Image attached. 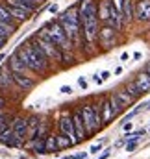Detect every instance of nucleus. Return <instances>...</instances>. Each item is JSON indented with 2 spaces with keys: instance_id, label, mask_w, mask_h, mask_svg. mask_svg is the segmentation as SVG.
I'll return each mask as SVG.
<instances>
[{
  "instance_id": "4468645a",
  "label": "nucleus",
  "mask_w": 150,
  "mask_h": 159,
  "mask_svg": "<svg viewBox=\"0 0 150 159\" xmlns=\"http://www.w3.org/2000/svg\"><path fill=\"white\" fill-rule=\"evenodd\" d=\"M137 19L139 20H150V0H143L137 6Z\"/></svg>"
},
{
  "instance_id": "f704fd0d",
  "label": "nucleus",
  "mask_w": 150,
  "mask_h": 159,
  "mask_svg": "<svg viewBox=\"0 0 150 159\" xmlns=\"http://www.w3.org/2000/svg\"><path fill=\"white\" fill-rule=\"evenodd\" d=\"M50 11H52V13H56V11H58V6H56V4H54V6H50Z\"/></svg>"
},
{
  "instance_id": "6e6552de",
  "label": "nucleus",
  "mask_w": 150,
  "mask_h": 159,
  "mask_svg": "<svg viewBox=\"0 0 150 159\" xmlns=\"http://www.w3.org/2000/svg\"><path fill=\"white\" fill-rule=\"evenodd\" d=\"M7 67H9V70H11V72H17V74H26V76H28V72H32V70H28V67L19 59V56H17V54H13V56L9 57Z\"/></svg>"
},
{
  "instance_id": "c85d7f7f",
  "label": "nucleus",
  "mask_w": 150,
  "mask_h": 159,
  "mask_svg": "<svg viewBox=\"0 0 150 159\" xmlns=\"http://www.w3.org/2000/svg\"><path fill=\"white\" fill-rule=\"evenodd\" d=\"M71 91H73L71 85H63V87H61V93H63V94H71Z\"/></svg>"
},
{
  "instance_id": "7ed1b4c3",
  "label": "nucleus",
  "mask_w": 150,
  "mask_h": 159,
  "mask_svg": "<svg viewBox=\"0 0 150 159\" xmlns=\"http://www.w3.org/2000/svg\"><path fill=\"white\" fill-rule=\"evenodd\" d=\"M39 35L50 39L58 48H59V50H61V52H67V50H71V46H73V43L69 41L67 35H65V32H63V28H61V24H59L58 20L46 24V26L39 32Z\"/></svg>"
},
{
  "instance_id": "7c9ffc66",
  "label": "nucleus",
  "mask_w": 150,
  "mask_h": 159,
  "mask_svg": "<svg viewBox=\"0 0 150 159\" xmlns=\"http://www.w3.org/2000/svg\"><path fill=\"white\" fill-rule=\"evenodd\" d=\"M100 148H102V144H100V143H98V144H93V146H91V152H93V154H96Z\"/></svg>"
},
{
  "instance_id": "72a5a7b5",
  "label": "nucleus",
  "mask_w": 150,
  "mask_h": 159,
  "mask_svg": "<svg viewBox=\"0 0 150 159\" xmlns=\"http://www.w3.org/2000/svg\"><path fill=\"white\" fill-rule=\"evenodd\" d=\"M145 74L150 78V63H147V67H145Z\"/></svg>"
},
{
  "instance_id": "f8f14e48",
  "label": "nucleus",
  "mask_w": 150,
  "mask_h": 159,
  "mask_svg": "<svg viewBox=\"0 0 150 159\" xmlns=\"http://www.w3.org/2000/svg\"><path fill=\"white\" fill-rule=\"evenodd\" d=\"M134 85L137 87V91L143 94V93H148L150 91V78L145 74V72H141L139 76H137V80L134 81Z\"/></svg>"
},
{
  "instance_id": "bb28decb",
  "label": "nucleus",
  "mask_w": 150,
  "mask_h": 159,
  "mask_svg": "<svg viewBox=\"0 0 150 159\" xmlns=\"http://www.w3.org/2000/svg\"><path fill=\"white\" fill-rule=\"evenodd\" d=\"M9 124H7V117L6 115H0V131L4 129V128H7Z\"/></svg>"
},
{
  "instance_id": "a878e982",
  "label": "nucleus",
  "mask_w": 150,
  "mask_h": 159,
  "mask_svg": "<svg viewBox=\"0 0 150 159\" xmlns=\"http://www.w3.org/2000/svg\"><path fill=\"white\" fill-rule=\"evenodd\" d=\"M137 146V139H128V144H126V150L128 152H134Z\"/></svg>"
},
{
  "instance_id": "5701e85b",
  "label": "nucleus",
  "mask_w": 150,
  "mask_h": 159,
  "mask_svg": "<svg viewBox=\"0 0 150 159\" xmlns=\"http://www.w3.org/2000/svg\"><path fill=\"white\" fill-rule=\"evenodd\" d=\"M58 146H56V135L54 133H48V137H45V152H56Z\"/></svg>"
},
{
  "instance_id": "412c9836",
  "label": "nucleus",
  "mask_w": 150,
  "mask_h": 159,
  "mask_svg": "<svg viewBox=\"0 0 150 159\" xmlns=\"http://www.w3.org/2000/svg\"><path fill=\"white\" fill-rule=\"evenodd\" d=\"M115 96L120 100V104L124 106V109H126V107H130V106L134 104V98H132L126 91H117V93H115Z\"/></svg>"
},
{
  "instance_id": "b1692460",
  "label": "nucleus",
  "mask_w": 150,
  "mask_h": 159,
  "mask_svg": "<svg viewBox=\"0 0 150 159\" xmlns=\"http://www.w3.org/2000/svg\"><path fill=\"white\" fill-rule=\"evenodd\" d=\"M56 146H58V148H65V146H71V141H69L65 135H56Z\"/></svg>"
},
{
  "instance_id": "2f4dec72",
  "label": "nucleus",
  "mask_w": 150,
  "mask_h": 159,
  "mask_svg": "<svg viewBox=\"0 0 150 159\" xmlns=\"http://www.w3.org/2000/svg\"><path fill=\"white\" fill-rule=\"evenodd\" d=\"M108 157H110V150H106V152H104L100 157H96V159H108Z\"/></svg>"
},
{
  "instance_id": "c756f323",
  "label": "nucleus",
  "mask_w": 150,
  "mask_h": 159,
  "mask_svg": "<svg viewBox=\"0 0 150 159\" xmlns=\"http://www.w3.org/2000/svg\"><path fill=\"white\" fill-rule=\"evenodd\" d=\"M78 83H80V87H82V89H87V80H85V78H80V80H78Z\"/></svg>"
},
{
  "instance_id": "473e14b6",
  "label": "nucleus",
  "mask_w": 150,
  "mask_h": 159,
  "mask_svg": "<svg viewBox=\"0 0 150 159\" xmlns=\"http://www.w3.org/2000/svg\"><path fill=\"white\" fill-rule=\"evenodd\" d=\"M4 106H6V98L0 96V109H4Z\"/></svg>"
},
{
  "instance_id": "e433bc0d",
  "label": "nucleus",
  "mask_w": 150,
  "mask_h": 159,
  "mask_svg": "<svg viewBox=\"0 0 150 159\" xmlns=\"http://www.w3.org/2000/svg\"><path fill=\"white\" fill-rule=\"evenodd\" d=\"M4 59H6V54H0V63H2Z\"/></svg>"
},
{
  "instance_id": "20e7f679",
  "label": "nucleus",
  "mask_w": 150,
  "mask_h": 159,
  "mask_svg": "<svg viewBox=\"0 0 150 159\" xmlns=\"http://www.w3.org/2000/svg\"><path fill=\"white\" fill-rule=\"evenodd\" d=\"M35 44H37L39 48L43 50V54L46 56V59H54V61H61V50L52 43L50 39H46V37H41L37 35L35 39H32Z\"/></svg>"
},
{
  "instance_id": "393cba45",
  "label": "nucleus",
  "mask_w": 150,
  "mask_h": 159,
  "mask_svg": "<svg viewBox=\"0 0 150 159\" xmlns=\"http://www.w3.org/2000/svg\"><path fill=\"white\" fill-rule=\"evenodd\" d=\"M126 93H128V94H130V96H132V98H134V100H135V98H137V96H139V94H141V93H139V91H137V87H135V85H134V83H130V85H128V87H126Z\"/></svg>"
},
{
  "instance_id": "f3484780",
  "label": "nucleus",
  "mask_w": 150,
  "mask_h": 159,
  "mask_svg": "<svg viewBox=\"0 0 150 159\" xmlns=\"http://www.w3.org/2000/svg\"><path fill=\"white\" fill-rule=\"evenodd\" d=\"M115 32H117V30H115L113 26H110V24H104V26L98 30V37L104 41V43H110V41L115 37Z\"/></svg>"
},
{
  "instance_id": "f03ea898",
  "label": "nucleus",
  "mask_w": 150,
  "mask_h": 159,
  "mask_svg": "<svg viewBox=\"0 0 150 159\" xmlns=\"http://www.w3.org/2000/svg\"><path fill=\"white\" fill-rule=\"evenodd\" d=\"M58 22L61 24L65 35L69 37L71 43L76 41L80 35H82V32H80L82 26H80V17H78V6H73L71 9H67L65 13H61L59 19H58Z\"/></svg>"
},
{
  "instance_id": "1a4fd4ad",
  "label": "nucleus",
  "mask_w": 150,
  "mask_h": 159,
  "mask_svg": "<svg viewBox=\"0 0 150 159\" xmlns=\"http://www.w3.org/2000/svg\"><path fill=\"white\" fill-rule=\"evenodd\" d=\"M11 78H13V83L19 85V89H32L35 85V81L26 76V74H17V72H11Z\"/></svg>"
},
{
  "instance_id": "a211bd4d",
  "label": "nucleus",
  "mask_w": 150,
  "mask_h": 159,
  "mask_svg": "<svg viewBox=\"0 0 150 159\" xmlns=\"http://www.w3.org/2000/svg\"><path fill=\"white\" fill-rule=\"evenodd\" d=\"M122 22H130L134 17V9H132V0H122Z\"/></svg>"
},
{
  "instance_id": "2eb2a0df",
  "label": "nucleus",
  "mask_w": 150,
  "mask_h": 159,
  "mask_svg": "<svg viewBox=\"0 0 150 159\" xmlns=\"http://www.w3.org/2000/svg\"><path fill=\"white\" fill-rule=\"evenodd\" d=\"M6 4L9 6H15V7H21L28 13H34L37 9V4H32V2H24V0H6Z\"/></svg>"
},
{
  "instance_id": "c9c22d12",
  "label": "nucleus",
  "mask_w": 150,
  "mask_h": 159,
  "mask_svg": "<svg viewBox=\"0 0 150 159\" xmlns=\"http://www.w3.org/2000/svg\"><path fill=\"white\" fill-rule=\"evenodd\" d=\"M124 129H126V131H130V129H132V124H130V122H128V124H124Z\"/></svg>"
},
{
  "instance_id": "6ab92c4d",
  "label": "nucleus",
  "mask_w": 150,
  "mask_h": 159,
  "mask_svg": "<svg viewBox=\"0 0 150 159\" xmlns=\"http://www.w3.org/2000/svg\"><path fill=\"white\" fill-rule=\"evenodd\" d=\"M110 4H111V2L104 0L102 6L98 7V20H102V22H106V24H108V19H110Z\"/></svg>"
},
{
  "instance_id": "f257e3e1",
  "label": "nucleus",
  "mask_w": 150,
  "mask_h": 159,
  "mask_svg": "<svg viewBox=\"0 0 150 159\" xmlns=\"http://www.w3.org/2000/svg\"><path fill=\"white\" fill-rule=\"evenodd\" d=\"M15 54H17L19 59L28 67V70H32V72H39V74H43V72L46 70L48 59H46V56L43 54V50L39 48L34 41L22 44Z\"/></svg>"
},
{
  "instance_id": "cd10ccee",
  "label": "nucleus",
  "mask_w": 150,
  "mask_h": 159,
  "mask_svg": "<svg viewBox=\"0 0 150 159\" xmlns=\"http://www.w3.org/2000/svg\"><path fill=\"white\" fill-rule=\"evenodd\" d=\"M111 76V72H108V70H104V72H100V81H106V80Z\"/></svg>"
},
{
  "instance_id": "dca6fc26",
  "label": "nucleus",
  "mask_w": 150,
  "mask_h": 159,
  "mask_svg": "<svg viewBox=\"0 0 150 159\" xmlns=\"http://www.w3.org/2000/svg\"><path fill=\"white\" fill-rule=\"evenodd\" d=\"M39 122L41 120L37 117H30V119H26V137H30V139H35V131H37L39 128Z\"/></svg>"
},
{
  "instance_id": "9d476101",
  "label": "nucleus",
  "mask_w": 150,
  "mask_h": 159,
  "mask_svg": "<svg viewBox=\"0 0 150 159\" xmlns=\"http://www.w3.org/2000/svg\"><path fill=\"white\" fill-rule=\"evenodd\" d=\"M6 7H7V11H9V15L15 19V20H19V22H24V20H28L30 19V15L32 13H28V11H24V9H21V7H15V6H9V4H6Z\"/></svg>"
},
{
  "instance_id": "9b49d317",
  "label": "nucleus",
  "mask_w": 150,
  "mask_h": 159,
  "mask_svg": "<svg viewBox=\"0 0 150 159\" xmlns=\"http://www.w3.org/2000/svg\"><path fill=\"white\" fill-rule=\"evenodd\" d=\"M113 117H115V115H113V109H111L110 100H104V102L100 104V120H102V124L111 122Z\"/></svg>"
},
{
  "instance_id": "0eeeda50",
  "label": "nucleus",
  "mask_w": 150,
  "mask_h": 159,
  "mask_svg": "<svg viewBox=\"0 0 150 159\" xmlns=\"http://www.w3.org/2000/svg\"><path fill=\"white\" fill-rule=\"evenodd\" d=\"M73 126H74V133L78 137V141H83L87 137V131H85V126H83V119H82V113L76 111L73 115Z\"/></svg>"
},
{
  "instance_id": "ddd939ff",
  "label": "nucleus",
  "mask_w": 150,
  "mask_h": 159,
  "mask_svg": "<svg viewBox=\"0 0 150 159\" xmlns=\"http://www.w3.org/2000/svg\"><path fill=\"white\" fill-rule=\"evenodd\" d=\"M11 85H13L11 70H9V67H7V65H4V67L0 69V87H6V89H9Z\"/></svg>"
},
{
  "instance_id": "4be33fe9",
  "label": "nucleus",
  "mask_w": 150,
  "mask_h": 159,
  "mask_svg": "<svg viewBox=\"0 0 150 159\" xmlns=\"http://www.w3.org/2000/svg\"><path fill=\"white\" fill-rule=\"evenodd\" d=\"M0 20H4V22H9V24H13V26H17L15 19L9 15V11H7L6 4H2V2H0Z\"/></svg>"
},
{
  "instance_id": "aec40b11",
  "label": "nucleus",
  "mask_w": 150,
  "mask_h": 159,
  "mask_svg": "<svg viewBox=\"0 0 150 159\" xmlns=\"http://www.w3.org/2000/svg\"><path fill=\"white\" fill-rule=\"evenodd\" d=\"M17 30V26H13V24H9V22H4V20H0V37H4V39H7L13 32Z\"/></svg>"
},
{
  "instance_id": "423d86ee",
  "label": "nucleus",
  "mask_w": 150,
  "mask_h": 159,
  "mask_svg": "<svg viewBox=\"0 0 150 159\" xmlns=\"http://www.w3.org/2000/svg\"><path fill=\"white\" fill-rule=\"evenodd\" d=\"M59 131H61V135H65L71 141V144H78L80 143L74 133V126H73V117L71 115H63L59 119Z\"/></svg>"
},
{
  "instance_id": "39448f33",
  "label": "nucleus",
  "mask_w": 150,
  "mask_h": 159,
  "mask_svg": "<svg viewBox=\"0 0 150 159\" xmlns=\"http://www.w3.org/2000/svg\"><path fill=\"white\" fill-rule=\"evenodd\" d=\"M80 113H82V119H83V126H85L87 135L96 133V131L100 129V124H98L96 119H95V111H93L91 106H83V109H82Z\"/></svg>"
}]
</instances>
